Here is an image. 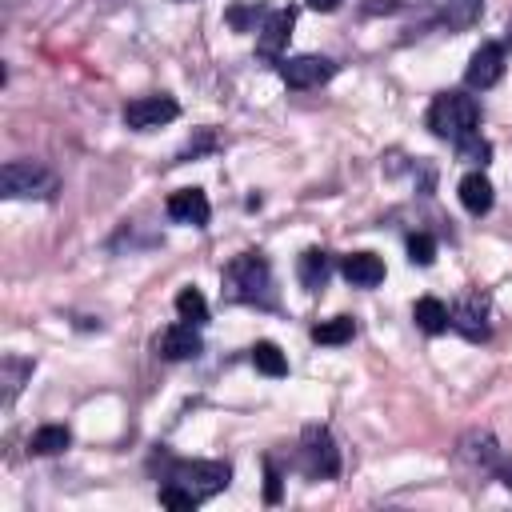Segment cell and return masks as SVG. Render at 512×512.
I'll list each match as a JSON object with an SVG mask.
<instances>
[{
	"label": "cell",
	"mask_w": 512,
	"mask_h": 512,
	"mask_svg": "<svg viewBox=\"0 0 512 512\" xmlns=\"http://www.w3.org/2000/svg\"><path fill=\"white\" fill-rule=\"evenodd\" d=\"M224 300L232 304H268V288H272V268L260 252H240L224 264Z\"/></svg>",
	"instance_id": "cell-1"
},
{
	"label": "cell",
	"mask_w": 512,
	"mask_h": 512,
	"mask_svg": "<svg viewBox=\"0 0 512 512\" xmlns=\"http://www.w3.org/2000/svg\"><path fill=\"white\" fill-rule=\"evenodd\" d=\"M428 128H432V136H440L448 144H460L472 132H480V104L464 92H440L428 104Z\"/></svg>",
	"instance_id": "cell-2"
},
{
	"label": "cell",
	"mask_w": 512,
	"mask_h": 512,
	"mask_svg": "<svg viewBox=\"0 0 512 512\" xmlns=\"http://www.w3.org/2000/svg\"><path fill=\"white\" fill-rule=\"evenodd\" d=\"M0 188H4L8 200H24V196L52 200L56 196V176L36 160H8L0 168Z\"/></svg>",
	"instance_id": "cell-3"
},
{
	"label": "cell",
	"mask_w": 512,
	"mask_h": 512,
	"mask_svg": "<svg viewBox=\"0 0 512 512\" xmlns=\"http://www.w3.org/2000/svg\"><path fill=\"white\" fill-rule=\"evenodd\" d=\"M168 480L180 484V488H188L196 500H208V496H216V492L228 488L232 468L224 460H176L168 468Z\"/></svg>",
	"instance_id": "cell-4"
},
{
	"label": "cell",
	"mask_w": 512,
	"mask_h": 512,
	"mask_svg": "<svg viewBox=\"0 0 512 512\" xmlns=\"http://www.w3.org/2000/svg\"><path fill=\"white\" fill-rule=\"evenodd\" d=\"M300 460L312 480H336L340 476V448L324 424H308L300 436Z\"/></svg>",
	"instance_id": "cell-5"
},
{
	"label": "cell",
	"mask_w": 512,
	"mask_h": 512,
	"mask_svg": "<svg viewBox=\"0 0 512 512\" xmlns=\"http://www.w3.org/2000/svg\"><path fill=\"white\" fill-rule=\"evenodd\" d=\"M176 116H180V104H176L172 96H164V92H156V96H136V100L124 104V124L136 128V132H152V128H160V124H168V120H176Z\"/></svg>",
	"instance_id": "cell-6"
},
{
	"label": "cell",
	"mask_w": 512,
	"mask_h": 512,
	"mask_svg": "<svg viewBox=\"0 0 512 512\" xmlns=\"http://www.w3.org/2000/svg\"><path fill=\"white\" fill-rule=\"evenodd\" d=\"M280 76H284L288 88H316V84H324V80L336 76V64H332L328 56L304 52V56H288V60L280 64Z\"/></svg>",
	"instance_id": "cell-7"
},
{
	"label": "cell",
	"mask_w": 512,
	"mask_h": 512,
	"mask_svg": "<svg viewBox=\"0 0 512 512\" xmlns=\"http://www.w3.org/2000/svg\"><path fill=\"white\" fill-rule=\"evenodd\" d=\"M448 316H452V328L460 336H468V340H488V332H492V324H488V296H480V292H468L464 300H456L448 308Z\"/></svg>",
	"instance_id": "cell-8"
},
{
	"label": "cell",
	"mask_w": 512,
	"mask_h": 512,
	"mask_svg": "<svg viewBox=\"0 0 512 512\" xmlns=\"http://www.w3.org/2000/svg\"><path fill=\"white\" fill-rule=\"evenodd\" d=\"M500 76H504V44H480L464 68V84L484 92V88L500 84Z\"/></svg>",
	"instance_id": "cell-9"
},
{
	"label": "cell",
	"mask_w": 512,
	"mask_h": 512,
	"mask_svg": "<svg viewBox=\"0 0 512 512\" xmlns=\"http://www.w3.org/2000/svg\"><path fill=\"white\" fill-rule=\"evenodd\" d=\"M196 328H200V324H188V320L168 324V328L156 336V352H160L164 360H196V356L204 352V340H200Z\"/></svg>",
	"instance_id": "cell-10"
},
{
	"label": "cell",
	"mask_w": 512,
	"mask_h": 512,
	"mask_svg": "<svg viewBox=\"0 0 512 512\" xmlns=\"http://www.w3.org/2000/svg\"><path fill=\"white\" fill-rule=\"evenodd\" d=\"M292 24H296V12H292V8L268 12V20H264L260 32H256V52H260L264 60H276V56L284 52L288 36H292Z\"/></svg>",
	"instance_id": "cell-11"
},
{
	"label": "cell",
	"mask_w": 512,
	"mask_h": 512,
	"mask_svg": "<svg viewBox=\"0 0 512 512\" xmlns=\"http://www.w3.org/2000/svg\"><path fill=\"white\" fill-rule=\"evenodd\" d=\"M164 212H168V220H176V224L204 228V224H208V216H212V204H208V196H204L200 188H180V192H172V196H168Z\"/></svg>",
	"instance_id": "cell-12"
},
{
	"label": "cell",
	"mask_w": 512,
	"mask_h": 512,
	"mask_svg": "<svg viewBox=\"0 0 512 512\" xmlns=\"http://www.w3.org/2000/svg\"><path fill=\"white\" fill-rule=\"evenodd\" d=\"M484 0H432V20L448 32H464L480 20Z\"/></svg>",
	"instance_id": "cell-13"
},
{
	"label": "cell",
	"mask_w": 512,
	"mask_h": 512,
	"mask_svg": "<svg viewBox=\"0 0 512 512\" xmlns=\"http://www.w3.org/2000/svg\"><path fill=\"white\" fill-rule=\"evenodd\" d=\"M340 276L352 288H376L384 280V260L376 252H352V256L340 260Z\"/></svg>",
	"instance_id": "cell-14"
},
{
	"label": "cell",
	"mask_w": 512,
	"mask_h": 512,
	"mask_svg": "<svg viewBox=\"0 0 512 512\" xmlns=\"http://www.w3.org/2000/svg\"><path fill=\"white\" fill-rule=\"evenodd\" d=\"M456 192H460V204H464V212H472V216H484V212L492 208V200H496V192H492V180H488L484 172H468V176L456 184Z\"/></svg>",
	"instance_id": "cell-15"
},
{
	"label": "cell",
	"mask_w": 512,
	"mask_h": 512,
	"mask_svg": "<svg viewBox=\"0 0 512 512\" xmlns=\"http://www.w3.org/2000/svg\"><path fill=\"white\" fill-rule=\"evenodd\" d=\"M296 276H300V284H304L308 292H320V288L328 284V276H332V260H328V252H324V248H308V252H300V260H296Z\"/></svg>",
	"instance_id": "cell-16"
},
{
	"label": "cell",
	"mask_w": 512,
	"mask_h": 512,
	"mask_svg": "<svg viewBox=\"0 0 512 512\" xmlns=\"http://www.w3.org/2000/svg\"><path fill=\"white\" fill-rule=\"evenodd\" d=\"M268 12L272 8L264 0H236V4H228L224 20H228L232 32H260V24L268 20Z\"/></svg>",
	"instance_id": "cell-17"
},
{
	"label": "cell",
	"mask_w": 512,
	"mask_h": 512,
	"mask_svg": "<svg viewBox=\"0 0 512 512\" xmlns=\"http://www.w3.org/2000/svg\"><path fill=\"white\" fill-rule=\"evenodd\" d=\"M412 320H416V328H420V332H428V336H436V332H444V328L452 324L448 304H444V300H436V296H420V300L412 304Z\"/></svg>",
	"instance_id": "cell-18"
},
{
	"label": "cell",
	"mask_w": 512,
	"mask_h": 512,
	"mask_svg": "<svg viewBox=\"0 0 512 512\" xmlns=\"http://www.w3.org/2000/svg\"><path fill=\"white\" fill-rule=\"evenodd\" d=\"M460 456L472 460V464H480V468H492V472H496V464H500V448H496V440H492L488 432H468V436L460 440Z\"/></svg>",
	"instance_id": "cell-19"
},
{
	"label": "cell",
	"mask_w": 512,
	"mask_h": 512,
	"mask_svg": "<svg viewBox=\"0 0 512 512\" xmlns=\"http://www.w3.org/2000/svg\"><path fill=\"white\" fill-rule=\"evenodd\" d=\"M68 444H72V432H68L64 424H44V428H36L32 440H28V448H32L36 456H56V452H64Z\"/></svg>",
	"instance_id": "cell-20"
},
{
	"label": "cell",
	"mask_w": 512,
	"mask_h": 512,
	"mask_svg": "<svg viewBox=\"0 0 512 512\" xmlns=\"http://www.w3.org/2000/svg\"><path fill=\"white\" fill-rule=\"evenodd\" d=\"M252 364H256V372H264V376H288V356H284L272 340H256V344H252Z\"/></svg>",
	"instance_id": "cell-21"
},
{
	"label": "cell",
	"mask_w": 512,
	"mask_h": 512,
	"mask_svg": "<svg viewBox=\"0 0 512 512\" xmlns=\"http://www.w3.org/2000/svg\"><path fill=\"white\" fill-rule=\"evenodd\" d=\"M356 336V320L352 316H332V320H320L312 328V340L316 344H348Z\"/></svg>",
	"instance_id": "cell-22"
},
{
	"label": "cell",
	"mask_w": 512,
	"mask_h": 512,
	"mask_svg": "<svg viewBox=\"0 0 512 512\" xmlns=\"http://www.w3.org/2000/svg\"><path fill=\"white\" fill-rule=\"evenodd\" d=\"M176 316L188 324H204L208 320V300L200 288H180L176 292Z\"/></svg>",
	"instance_id": "cell-23"
},
{
	"label": "cell",
	"mask_w": 512,
	"mask_h": 512,
	"mask_svg": "<svg viewBox=\"0 0 512 512\" xmlns=\"http://www.w3.org/2000/svg\"><path fill=\"white\" fill-rule=\"evenodd\" d=\"M408 260L420 264V268H428V264L436 260V240H432L428 232H412V236H408Z\"/></svg>",
	"instance_id": "cell-24"
},
{
	"label": "cell",
	"mask_w": 512,
	"mask_h": 512,
	"mask_svg": "<svg viewBox=\"0 0 512 512\" xmlns=\"http://www.w3.org/2000/svg\"><path fill=\"white\" fill-rule=\"evenodd\" d=\"M456 152H460V160H468V164H488L492 144H488L480 132H472L468 140H460V144H456Z\"/></svg>",
	"instance_id": "cell-25"
},
{
	"label": "cell",
	"mask_w": 512,
	"mask_h": 512,
	"mask_svg": "<svg viewBox=\"0 0 512 512\" xmlns=\"http://www.w3.org/2000/svg\"><path fill=\"white\" fill-rule=\"evenodd\" d=\"M160 504H164V508H196L200 500H196L188 488H180V484H172V480H168V484L160 488Z\"/></svg>",
	"instance_id": "cell-26"
},
{
	"label": "cell",
	"mask_w": 512,
	"mask_h": 512,
	"mask_svg": "<svg viewBox=\"0 0 512 512\" xmlns=\"http://www.w3.org/2000/svg\"><path fill=\"white\" fill-rule=\"evenodd\" d=\"M264 500H268V504H276V500H280V472L272 468V460H268V484H264Z\"/></svg>",
	"instance_id": "cell-27"
},
{
	"label": "cell",
	"mask_w": 512,
	"mask_h": 512,
	"mask_svg": "<svg viewBox=\"0 0 512 512\" xmlns=\"http://www.w3.org/2000/svg\"><path fill=\"white\" fill-rule=\"evenodd\" d=\"M400 8V0H372V4H364V12H396Z\"/></svg>",
	"instance_id": "cell-28"
},
{
	"label": "cell",
	"mask_w": 512,
	"mask_h": 512,
	"mask_svg": "<svg viewBox=\"0 0 512 512\" xmlns=\"http://www.w3.org/2000/svg\"><path fill=\"white\" fill-rule=\"evenodd\" d=\"M308 8H316V12H336L340 8V0H304Z\"/></svg>",
	"instance_id": "cell-29"
},
{
	"label": "cell",
	"mask_w": 512,
	"mask_h": 512,
	"mask_svg": "<svg viewBox=\"0 0 512 512\" xmlns=\"http://www.w3.org/2000/svg\"><path fill=\"white\" fill-rule=\"evenodd\" d=\"M496 476L504 480V488H512V464H504V460H500V464H496Z\"/></svg>",
	"instance_id": "cell-30"
}]
</instances>
